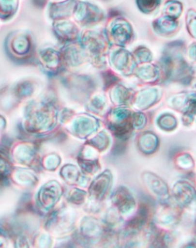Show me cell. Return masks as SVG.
I'll return each instance as SVG.
<instances>
[{
	"instance_id": "6da1fadb",
	"label": "cell",
	"mask_w": 196,
	"mask_h": 248,
	"mask_svg": "<svg viewBox=\"0 0 196 248\" xmlns=\"http://www.w3.org/2000/svg\"><path fill=\"white\" fill-rule=\"evenodd\" d=\"M10 241L5 230L0 228V248H9Z\"/></svg>"
}]
</instances>
